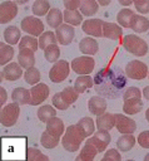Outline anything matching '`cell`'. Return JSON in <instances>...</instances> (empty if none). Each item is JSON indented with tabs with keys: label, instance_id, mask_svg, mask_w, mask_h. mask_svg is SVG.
I'll return each instance as SVG.
<instances>
[{
	"label": "cell",
	"instance_id": "obj_4",
	"mask_svg": "<svg viewBox=\"0 0 149 161\" xmlns=\"http://www.w3.org/2000/svg\"><path fill=\"white\" fill-rule=\"evenodd\" d=\"M123 47L125 50H128L130 54H134L135 57H143L148 53V44L144 39L135 34H128L123 39Z\"/></svg>",
	"mask_w": 149,
	"mask_h": 161
},
{
	"label": "cell",
	"instance_id": "obj_56",
	"mask_svg": "<svg viewBox=\"0 0 149 161\" xmlns=\"http://www.w3.org/2000/svg\"><path fill=\"white\" fill-rule=\"evenodd\" d=\"M144 161H149V153H146V155H145V157H144Z\"/></svg>",
	"mask_w": 149,
	"mask_h": 161
},
{
	"label": "cell",
	"instance_id": "obj_16",
	"mask_svg": "<svg viewBox=\"0 0 149 161\" xmlns=\"http://www.w3.org/2000/svg\"><path fill=\"white\" fill-rule=\"evenodd\" d=\"M23 75V67L19 63H9L6 64L3 70H1V79L13 82V80H18L20 77Z\"/></svg>",
	"mask_w": 149,
	"mask_h": 161
},
{
	"label": "cell",
	"instance_id": "obj_11",
	"mask_svg": "<svg viewBox=\"0 0 149 161\" xmlns=\"http://www.w3.org/2000/svg\"><path fill=\"white\" fill-rule=\"evenodd\" d=\"M103 24L104 21L101 19H86L81 24V29L90 36L100 38L103 36Z\"/></svg>",
	"mask_w": 149,
	"mask_h": 161
},
{
	"label": "cell",
	"instance_id": "obj_3",
	"mask_svg": "<svg viewBox=\"0 0 149 161\" xmlns=\"http://www.w3.org/2000/svg\"><path fill=\"white\" fill-rule=\"evenodd\" d=\"M25 138L23 137H8L3 138V157L8 158L9 153H14V158L24 157Z\"/></svg>",
	"mask_w": 149,
	"mask_h": 161
},
{
	"label": "cell",
	"instance_id": "obj_25",
	"mask_svg": "<svg viewBox=\"0 0 149 161\" xmlns=\"http://www.w3.org/2000/svg\"><path fill=\"white\" fill-rule=\"evenodd\" d=\"M46 131L50 132L51 135L54 136H58V137H61L64 135V122L61 118L59 117H53L50 118L48 122H46Z\"/></svg>",
	"mask_w": 149,
	"mask_h": 161
},
{
	"label": "cell",
	"instance_id": "obj_21",
	"mask_svg": "<svg viewBox=\"0 0 149 161\" xmlns=\"http://www.w3.org/2000/svg\"><path fill=\"white\" fill-rule=\"evenodd\" d=\"M96 128L98 130H103V131H109L115 126V114L105 112L100 116L96 117Z\"/></svg>",
	"mask_w": 149,
	"mask_h": 161
},
{
	"label": "cell",
	"instance_id": "obj_18",
	"mask_svg": "<svg viewBox=\"0 0 149 161\" xmlns=\"http://www.w3.org/2000/svg\"><path fill=\"white\" fill-rule=\"evenodd\" d=\"M123 35V30L121 26L115 24V23H110V21H104L103 24V36L108 38V39H120Z\"/></svg>",
	"mask_w": 149,
	"mask_h": 161
},
{
	"label": "cell",
	"instance_id": "obj_41",
	"mask_svg": "<svg viewBox=\"0 0 149 161\" xmlns=\"http://www.w3.org/2000/svg\"><path fill=\"white\" fill-rule=\"evenodd\" d=\"M78 125H79V127L83 130V132H84V135H85L86 137H89V136H91V135L94 133L95 126H96V125H94V119H93L91 117H83V118L78 122Z\"/></svg>",
	"mask_w": 149,
	"mask_h": 161
},
{
	"label": "cell",
	"instance_id": "obj_38",
	"mask_svg": "<svg viewBox=\"0 0 149 161\" xmlns=\"http://www.w3.org/2000/svg\"><path fill=\"white\" fill-rule=\"evenodd\" d=\"M56 116V111H55V107L50 106V104H44L41 106L39 109H38V117L41 122H48L50 118L55 117Z\"/></svg>",
	"mask_w": 149,
	"mask_h": 161
},
{
	"label": "cell",
	"instance_id": "obj_7",
	"mask_svg": "<svg viewBox=\"0 0 149 161\" xmlns=\"http://www.w3.org/2000/svg\"><path fill=\"white\" fill-rule=\"evenodd\" d=\"M124 72L128 78H131L135 80H141L148 75L149 68L146 67L145 63H143L140 60H130L125 65Z\"/></svg>",
	"mask_w": 149,
	"mask_h": 161
},
{
	"label": "cell",
	"instance_id": "obj_29",
	"mask_svg": "<svg viewBox=\"0 0 149 161\" xmlns=\"http://www.w3.org/2000/svg\"><path fill=\"white\" fill-rule=\"evenodd\" d=\"M46 21L51 28L58 29L64 21V14L58 8H51L46 15Z\"/></svg>",
	"mask_w": 149,
	"mask_h": 161
},
{
	"label": "cell",
	"instance_id": "obj_13",
	"mask_svg": "<svg viewBox=\"0 0 149 161\" xmlns=\"http://www.w3.org/2000/svg\"><path fill=\"white\" fill-rule=\"evenodd\" d=\"M115 127L121 135L134 133V131L136 130V123L134 119L124 116L123 113H115Z\"/></svg>",
	"mask_w": 149,
	"mask_h": 161
},
{
	"label": "cell",
	"instance_id": "obj_24",
	"mask_svg": "<svg viewBox=\"0 0 149 161\" xmlns=\"http://www.w3.org/2000/svg\"><path fill=\"white\" fill-rule=\"evenodd\" d=\"M143 107H144V103L140 98H129L124 101L123 111L126 114H136L143 109Z\"/></svg>",
	"mask_w": 149,
	"mask_h": 161
},
{
	"label": "cell",
	"instance_id": "obj_44",
	"mask_svg": "<svg viewBox=\"0 0 149 161\" xmlns=\"http://www.w3.org/2000/svg\"><path fill=\"white\" fill-rule=\"evenodd\" d=\"M61 96L64 97V99L69 103V104H73L78 101V97H79V92L74 88V87H65L61 92Z\"/></svg>",
	"mask_w": 149,
	"mask_h": 161
},
{
	"label": "cell",
	"instance_id": "obj_23",
	"mask_svg": "<svg viewBox=\"0 0 149 161\" xmlns=\"http://www.w3.org/2000/svg\"><path fill=\"white\" fill-rule=\"evenodd\" d=\"M21 40V31L19 28L10 25L4 30V42L9 45L19 44Z\"/></svg>",
	"mask_w": 149,
	"mask_h": 161
},
{
	"label": "cell",
	"instance_id": "obj_10",
	"mask_svg": "<svg viewBox=\"0 0 149 161\" xmlns=\"http://www.w3.org/2000/svg\"><path fill=\"white\" fill-rule=\"evenodd\" d=\"M110 140H111V137H110V133H109L108 131L99 130V131L94 132V133L91 135V137H89L85 142L93 143V145L98 148V151H99V153H100V152H104V151H105V148H106L108 145L110 143Z\"/></svg>",
	"mask_w": 149,
	"mask_h": 161
},
{
	"label": "cell",
	"instance_id": "obj_26",
	"mask_svg": "<svg viewBox=\"0 0 149 161\" xmlns=\"http://www.w3.org/2000/svg\"><path fill=\"white\" fill-rule=\"evenodd\" d=\"M135 142H136V138L134 137L133 133H123L116 141V147L123 152H128L134 147Z\"/></svg>",
	"mask_w": 149,
	"mask_h": 161
},
{
	"label": "cell",
	"instance_id": "obj_5",
	"mask_svg": "<svg viewBox=\"0 0 149 161\" xmlns=\"http://www.w3.org/2000/svg\"><path fill=\"white\" fill-rule=\"evenodd\" d=\"M20 104L13 102L8 103L0 109V122L5 127H11L18 122L19 114H20Z\"/></svg>",
	"mask_w": 149,
	"mask_h": 161
},
{
	"label": "cell",
	"instance_id": "obj_6",
	"mask_svg": "<svg viewBox=\"0 0 149 161\" xmlns=\"http://www.w3.org/2000/svg\"><path fill=\"white\" fill-rule=\"evenodd\" d=\"M70 67L79 75H89L94 70L95 60L90 55H81V57L74 58L71 60Z\"/></svg>",
	"mask_w": 149,
	"mask_h": 161
},
{
	"label": "cell",
	"instance_id": "obj_31",
	"mask_svg": "<svg viewBox=\"0 0 149 161\" xmlns=\"http://www.w3.org/2000/svg\"><path fill=\"white\" fill-rule=\"evenodd\" d=\"M64 21L71 26L80 25L83 21V14L79 10H64Z\"/></svg>",
	"mask_w": 149,
	"mask_h": 161
},
{
	"label": "cell",
	"instance_id": "obj_39",
	"mask_svg": "<svg viewBox=\"0 0 149 161\" xmlns=\"http://www.w3.org/2000/svg\"><path fill=\"white\" fill-rule=\"evenodd\" d=\"M40 78H41L40 72H39L35 67L28 68V69L24 72V79H25V82H26L28 84H30L31 87L35 86V84H38V83H40V82H39Z\"/></svg>",
	"mask_w": 149,
	"mask_h": 161
},
{
	"label": "cell",
	"instance_id": "obj_36",
	"mask_svg": "<svg viewBox=\"0 0 149 161\" xmlns=\"http://www.w3.org/2000/svg\"><path fill=\"white\" fill-rule=\"evenodd\" d=\"M98 9H99V4L95 0H84V1H81V5L79 8L80 13L84 16H91V15H94L98 11Z\"/></svg>",
	"mask_w": 149,
	"mask_h": 161
},
{
	"label": "cell",
	"instance_id": "obj_43",
	"mask_svg": "<svg viewBox=\"0 0 149 161\" xmlns=\"http://www.w3.org/2000/svg\"><path fill=\"white\" fill-rule=\"evenodd\" d=\"M26 160L29 161H48L49 157L46 155H44L40 150L34 148V147H29L26 148Z\"/></svg>",
	"mask_w": 149,
	"mask_h": 161
},
{
	"label": "cell",
	"instance_id": "obj_2",
	"mask_svg": "<svg viewBox=\"0 0 149 161\" xmlns=\"http://www.w3.org/2000/svg\"><path fill=\"white\" fill-rule=\"evenodd\" d=\"M86 138V136L84 135L83 130L79 127V125H70L69 127H66L63 138H61V145L63 147L69 151V152H75L80 148L81 142Z\"/></svg>",
	"mask_w": 149,
	"mask_h": 161
},
{
	"label": "cell",
	"instance_id": "obj_1",
	"mask_svg": "<svg viewBox=\"0 0 149 161\" xmlns=\"http://www.w3.org/2000/svg\"><path fill=\"white\" fill-rule=\"evenodd\" d=\"M94 89L95 92L109 99L119 98L126 86V78L119 67L101 68L94 75Z\"/></svg>",
	"mask_w": 149,
	"mask_h": 161
},
{
	"label": "cell",
	"instance_id": "obj_48",
	"mask_svg": "<svg viewBox=\"0 0 149 161\" xmlns=\"http://www.w3.org/2000/svg\"><path fill=\"white\" fill-rule=\"evenodd\" d=\"M134 6L140 13V15L149 13V0H134Z\"/></svg>",
	"mask_w": 149,
	"mask_h": 161
},
{
	"label": "cell",
	"instance_id": "obj_8",
	"mask_svg": "<svg viewBox=\"0 0 149 161\" xmlns=\"http://www.w3.org/2000/svg\"><path fill=\"white\" fill-rule=\"evenodd\" d=\"M21 30L31 36H40L44 33V23L36 16H25L20 23Z\"/></svg>",
	"mask_w": 149,
	"mask_h": 161
},
{
	"label": "cell",
	"instance_id": "obj_37",
	"mask_svg": "<svg viewBox=\"0 0 149 161\" xmlns=\"http://www.w3.org/2000/svg\"><path fill=\"white\" fill-rule=\"evenodd\" d=\"M38 40H39V48H41L43 50L46 49L49 45L58 43L56 34H55L54 31H44V33L39 36Z\"/></svg>",
	"mask_w": 149,
	"mask_h": 161
},
{
	"label": "cell",
	"instance_id": "obj_51",
	"mask_svg": "<svg viewBox=\"0 0 149 161\" xmlns=\"http://www.w3.org/2000/svg\"><path fill=\"white\" fill-rule=\"evenodd\" d=\"M8 101V93L4 87H0V106L4 107V103Z\"/></svg>",
	"mask_w": 149,
	"mask_h": 161
},
{
	"label": "cell",
	"instance_id": "obj_30",
	"mask_svg": "<svg viewBox=\"0 0 149 161\" xmlns=\"http://www.w3.org/2000/svg\"><path fill=\"white\" fill-rule=\"evenodd\" d=\"M93 87H94V79L90 75H79L74 83V88L79 93H84L86 92V89H90Z\"/></svg>",
	"mask_w": 149,
	"mask_h": 161
},
{
	"label": "cell",
	"instance_id": "obj_22",
	"mask_svg": "<svg viewBox=\"0 0 149 161\" xmlns=\"http://www.w3.org/2000/svg\"><path fill=\"white\" fill-rule=\"evenodd\" d=\"M11 99L20 104V106H24V104H29L30 103V99H31V93H30V89H26L24 87H18L13 91L11 93Z\"/></svg>",
	"mask_w": 149,
	"mask_h": 161
},
{
	"label": "cell",
	"instance_id": "obj_52",
	"mask_svg": "<svg viewBox=\"0 0 149 161\" xmlns=\"http://www.w3.org/2000/svg\"><path fill=\"white\" fill-rule=\"evenodd\" d=\"M119 4L121 5V6H130V5H133L134 4V1H131V0H119Z\"/></svg>",
	"mask_w": 149,
	"mask_h": 161
},
{
	"label": "cell",
	"instance_id": "obj_57",
	"mask_svg": "<svg viewBox=\"0 0 149 161\" xmlns=\"http://www.w3.org/2000/svg\"><path fill=\"white\" fill-rule=\"evenodd\" d=\"M26 3V0H20V1H18L16 4H25Z\"/></svg>",
	"mask_w": 149,
	"mask_h": 161
},
{
	"label": "cell",
	"instance_id": "obj_49",
	"mask_svg": "<svg viewBox=\"0 0 149 161\" xmlns=\"http://www.w3.org/2000/svg\"><path fill=\"white\" fill-rule=\"evenodd\" d=\"M136 142L143 147V148H149V130L148 131H143L139 133Z\"/></svg>",
	"mask_w": 149,
	"mask_h": 161
},
{
	"label": "cell",
	"instance_id": "obj_34",
	"mask_svg": "<svg viewBox=\"0 0 149 161\" xmlns=\"http://www.w3.org/2000/svg\"><path fill=\"white\" fill-rule=\"evenodd\" d=\"M59 142H61L60 137L54 136L48 131H44L41 133V136H40V143L45 148H54V147H56L59 145Z\"/></svg>",
	"mask_w": 149,
	"mask_h": 161
},
{
	"label": "cell",
	"instance_id": "obj_50",
	"mask_svg": "<svg viewBox=\"0 0 149 161\" xmlns=\"http://www.w3.org/2000/svg\"><path fill=\"white\" fill-rule=\"evenodd\" d=\"M81 5L80 0H65L64 1V6L66 10H78Z\"/></svg>",
	"mask_w": 149,
	"mask_h": 161
},
{
	"label": "cell",
	"instance_id": "obj_35",
	"mask_svg": "<svg viewBox=\"0 0 149 161\" xmlns=\"http://www.w3.org/2000/svg\"><path fill=\"white\" fill-rule=\"evenodd\" d=\"M50 4L46 0H36L33 3L31 6V11L34 13L35 16H43V15H48V13L50 11Z\"/></svg>",
	"mask_w": 149,
	"mask_h": 161
},
{
	"label": "cell",
	"instance_id": "obj_47",
	"mask_svg": "<svg viewBox=\"0 0 149 161\" xmlns=\"http://www.w3.org/2000/svg\"><path fill=\"white\" fill-rule=\"evenodd\" d=\"M120 160H121V155L119 153V151L114 148L108 150L101 158V161H120Z\"/></svg>",
	"mask_w": 149,
	"mask_h": 161
},
{
	"label": "cell",
	"instance_id": "obj_33",
	"mask_svg": "<svg viewBox=\"0 0 149 161\" xmlns=\"http://www.w3.org/2000/svg\"><path fill=\"white\" fill-rule=\"evenodd\" d=\"M134 15H135V14H134L133 10H130V9H128V8H123V9L118 13V15H116L118 24H119L120 26H123V28H130V21H131V19H133Z\"/></svg>",
	"mask_w": 149,
	"mask_h": 161
},
{
	"label": "cell",
	"instance_id": "obj_54",
	"mask_svg": "<svg viewBox=\"0 0 149 161\" xmlns=\"http://www.w3.org/2000/svg\"><path fill=\"white\" fill-rule=\"evenodd\" d=\"M98 4H99V5H101V6H106V5H109V4H110V0H99V1H98Z\"/></svg>",
	"mask_w": 149,
	"mask_h": 161
},
{
	"label": "cell",
	"instance_id": "obj_14",
	"mask_svg": "<svg viewBox=\"0 0 149 161\" xmlns=\"http://www.w3.org/2000/svg\"><path fill=\"white\" fill-rule=\"evenodd\" d=\"M18 4L14 1H3L0 4V23L6 24L18 15Z\"/></svg>",
	"mask_w": 149,
	"mask_h": 161
},
{
	"label": "cell",
	"instance_id": "obj_45",
	"mask_svg": "<svg viewBox=\"0 0 149 161\" xmlns=\"http://www.w3.org/2000/svg\"><path fill=\"white\" fill-rule=\"evenodd\" d=\"M51 102H53V106H54L56 109H60V111H65V109L69 108V106H70V104L64 99V97L61 96L60 92H58V93H55V94L53 96Z\"/></svg>",
	"mask_w": 149,
	"mask_h": 161
},
{
	"label": "cell",
	"instance_id": "obj_32",
	"mask_svg": "<svg viewBox=\"0 0 149 161\" xmlns=\"http://www.w3.org/2000/svg\"><path fill=\"white\" fill-rule=\"evenodd\" d=\"M14 57V49L11 45L5 44L4 42L0 43V65L5 67L10 63V60Z\"/></svg>",
	"mask_w": 149,
	"mask_h": 161
},
{
	"label": "cell",
	"instance_id": "obj_17",
	"mask_svg": "<svg viewBox=\"0 0 149 161\" xmlns=\"http://www.w3.org/2000/svg\"><path fill=\"white\" fill-rule=\"evenodd\" d=\"M88 108H89L90 113H93L95 116H100V114L105 113V111H106V101L104 97L94 96L89 99Z\"/></svg>",
	"mask_w": 149,
	"mask_h": 161
},
{
	"label": "cell",
	"instance_id": "obj_12",
	"mask_svg": "<svg viewBox=\"0 0 149 161\" xmlns=\"http://www.w3.org/2000/svg\"><path fill=\"white\" fill-rule=\"evenodd\" d=\"M49 87L45 84V83H38L35 86L31 87L30 89V93H31V99H30V103L31 106H38L40 103H43L48 96H49Z\"/></svg>",
	"mask_w": 149,
	"mask_h": 161
},
{
	"label": "cell",
	"instance_id": "obj_55",
	"mask_svg": "<svg viewBox=\"0 0 149 161\" xmlns=\"http://www.w3.org/2000/svg\"><path fill=\"white\" fill-rule=\"evenodd\" d=\"M145 118H146V121L149 122V108H148L146 112H145Z\"/></svg>",
	"mask_w": 149,
	"mask_h": 161
},
{
	"label": "cell",
	"instance_id": "obj_46",
	"mask_svg": "<svg viewBox=\"0 0 149 161\" xmlns=\"http://www.w3.org/2000/svg\"><path fill=\"white\" fill-rule=\"evenodd\" d=\"M141 96H143V93L138 87H129L125 89L123 98H124V101H126L129 98H141Z\"/></svg>",
	"mask_w": 149,
	"mask_h": 161
},
{
	"label": "cell",
	"instance_id": "obj_15",
	"mask_svg": "<svg viewBox=\"0 0 149 161\" xmlns=\"http://www.w3.org/2000/svg\"><path fill=\"white\" fill-rule=\"evenodd\" d=\"M55 34H56V39H58L59 44L68 45L73 42V39L75 36V30H74V26H71L69 24H61L55 30Z\"/></svg>",
	"mask_w": 149,
	"mask_h": 161
},
{
	"label": "cell",
	"instance_id": "obj_42",
	"mask_svg": "<svg viewBox=\"0 0 149 161\" xmlns=\"http://www.w3.org/2000/svg\"><path fill=\"white\" fill-rule=\"evenodd\" d=\"M44 57L48 62L50 63H56L59 60V57H60V49L56 44H51L49 45L46 49H44Z\"/></svg>",
	"mask_w": 149,
	"mask_h": 161
},
{
	"label": "cell",
	"instance_id": "obj_27",
	"mask_svg": "<svg viewBox=\"0 0 149 161\" xmlns=\"http://www.w3.org/2000/svg\"><path fill=\"white\" fill-rule=\"evenodd\" d=\"M130 29L135 33H145L149 29V20L140 14H135L130 21Z\"/></svg>",
	"mask_w": 149,
	"mask_h": 161
},
{
	"label": "cell",
	"instance_id": "obj_58",
	"mask_svg": "<svg viewBox=\"0 0 149 161\" xmlns=\"http://www.w3.org/2000/svg\"><path fill=\"white\" fill-rule=\"evenodd\" d=\"M148 77H149V72H148Z\"/></svg>",
	"mask_w": 149,
	"mask_h": 161
},
{
	"label": "cell",
	"instance_id": "obj_28",
	"mask_svg": "<svg viewBox=\"0 0 149 161\" xmlns=\"http://www.w3.org/2000/svg\"><path fill=\"white\" fill-rule=\"evenodd\" d=\"M99 153L98 148L93 145V143H89V142H85L79 156L76 157V161H93L95 158V156Z\"/></svg>",
	"mask_w": 149,
	"mask_h": 161
},
{
	"label": "cell",
	"instance_id": "obj_40",
	"mask_svg": "<svg viewBox=\"0 0 149 161\" xmlns=\"http://www.w3.org/2000/svg\"><path fill=\"white\" fill-rule=\"evenodd\" d=\"M38 48H39V40L31 35L23 36L19 43V49H30V50L35 52Z\"/></svg>",
	"mask_w": 149,
	"mask_h": 161
},
{
	"label": "cell",
	"instance_id": "obj_53",
	"mask_svg": "<svg viewBox=\"0 0 149 161\" xmlns=\"http://www.w3.org/2000/svg\"><path fill=\"white\" fill-rule=\"evenodd\" d=\"M143 96H144V98H145L146 101H149V86L144 87V89H143Z\"/></svg>",
	"mask_w": 149,
	"mask_h": 161
},
{
	"label": "cell",
	"instance_id": "obj_20",
	"mask_svg": "<svg viewBox=\"0 0 149 161\" xmlns=\"http://www.w3.org/2000/svg\"><path fill=\"white\" fill-rule=\"evenodd\" d=\"M18 63L25 69L34 67V64H35V52H33L30 49H19Z\"/></svg>",
	"mask_w": 149,
	"mask_h": 161
},
{
	"label": "cell",
	"instance_id": "obj_9",
	"mask_svg": "<svg viewBox=\"0 0 149 161\" xmlns=\"http://www.w3.org/2000/svg\"><path fill=\"white\" fill-rule=\"evenodd\" d=\"M70 72V65L66 60H58L53 64L49 70V78L53 83H61L64 82Z\"/></svg>",
	"mask_w": 149,
	"mask_h": 161
},
{
	"label": "cell",
	"instance_id": "obj_19",
	"mask_svg": "<svg viewBox=\"0 0 149 161\" xmlns=\"http://www.w3.org/2000/svg\"><path fill=\"white\" fill-rule=\"evenodd\" d=\"M79 50L84 55H94L99 50V44L96 40H94V38L85 36L79 43Z\"/></svg>",
	"mask_w": 149,
	"mask_h": 161
}]
</instances>
